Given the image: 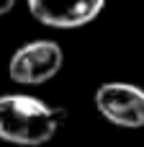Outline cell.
Returning <instances> with one entry per match:
<instances>
[{
    "mask_svg": "<svg viewBox=\"0 0 144 147\" xmlns=\"http://www.w3.org/2000/svg\"><path fill=\"white\" fill-rule=\"evenodd\" d=\"M67 111L49 106L46 101L28 93L0 96V140L21 147L46 145L64 124Z\"/></svg>",
    "mask_w": 144,
    "mask_h": 147,
    "instance_id": "6da1fadb",
    "label": "cell"
},
{
    "mask_svg": "<svg viewBox=\"0 0 144 147\" xmlns=\"http://www.w3.org/2000/svg\"><path fill=\"white\" fill-rule=\"evenodd\" d=\"M64 65V52L54 39H33L21 44L8 62V75L15 85L49 83Z\"/></svg>",
    "mask_w": 144,
    "mask_h": 147,
    "instance_id": "7a4b0ae2",
    "label": "cell"
},
{
    "mask_svg": "<svg viewBox=\"0 0 144 147\" xmlns=\"http://www.w3.org/2000/svg\"><path fill=\"white\" fill-rule=\"evenodd\" d=\"M95 111L121 129L144 127V88L134 83H103L93 96Z\"/></svg>",
    "mask_w": 144,
    "mask_h": 147,
    "instance_id": "3957f363",
    "label": "cell"
},
{
    "mask_svg": "<svg viewBox=\"0 0 144 147\" xmlns=\"http://www.w3.org/2000/svg\"><path fill=\"white\" fill-rule=\"evenodd\" d=\"M26 5L39 23L72 31L93 23L103 13L106 0H26Z\"/></svg>",
    "mask_w": 144,
    "mask_h": 147,
    "instance_id": "277c9868",
    "label": "cell"
},
{
    "mask_svg": "<svg viewBox=\"0 0 144 147\" xmlns=\"http://www.w3.org/2000/svg\"><path fill=\"white\" fill-rule=\"evenodd\" d=\"M13 5H15V0H0V16H8L13 10Z\"/></svg>",
    "mask_w": 144,
    "mask_h": 147,
    "instance_id": "5b68a950",
    "label": "cell"
}]
</instances>
